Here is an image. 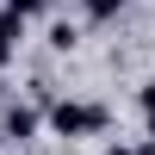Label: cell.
<instances>
[{"label": "cell", "mask_w": 155, "mask_h": 155, "mask_svg": "<svg viewBox=\"0 0 155 155\" xmlns=\"http://www.w3.org/2000/svg\"><path fill=\"white\" fill-rule=\"evenodd\" d=\"M0 155H19V149H0Z\"/></svg>", "instance_id": "cell-10"}, {"label": "cell", "mask_w": 155, "mask_h": 155, "mask_svg": "<svg viewBox=\"0 0 155 155\" xmlns=\"http://www.w3.org/2000/svg\"><path fill=\"white\" fill-rule=\"evenodd\" d=\"M118 12H124V0H81V19L87 25H112Z\"/></svg>", "instance_id": "cell-4"}, {"label": "cell", "mask_w": 155, "mask_h": 155, "mask_svg": "<svg viewBox=\"0 0 155 155\" xmlns=\"http://www.w3.org/2000/svg\"><path fill=\"white\" fill-rule=\"evenodd\" d=\"M106 155H130V149H124V143H112V149H106Z\"/></svg>", "instance_id": "cell-9"}, {"label": "cell", "mask_w": 155, "mask_h": 155, "mask_svg": "<svg viewBox=\"0 0 155 155\" xmlns=\"http://www.w3.org/2000/svg\"><path fill=\"white\" fill-rule=\"evenodd\" d=\"M0 149H6V143H0Z\"/></svg>", "instance_id": "cell-11"}, {"label": "cell", "mask_w": 155, "mask_h": 155, "mask_svg": "<svg viewBox=\"0 0 155 155\" xmlns=\"http://www.w3.org/2000/svg\"><path fill=\"white\" fill-rule=\"evenodd\" d=\"M74 44H81V25H68V19H56V25H50V50H62V56H68Z\"/></svg>", "instance_id": "cell-5"}, {"label": "cell", "mask_w": 155, "mask_h": 155, "mask_svg": "<svg viewBox=\"0 0 155 155\" xmlns=\"http://www.w3.org/2000/svg\"><path fill=\"white\" fill-rule=\"evenodd\" d=\"M44 118H50V130H56V137H68V143H74V137H99V130L112 124V112L99 106V99H50Z\"/></svg>", "instance_id": "cell-1"}, {"label": "cell", "mask_w": 155, "mask_h": 155, "mask_svg": "<svg viewBox=\"0 0 155 155\" xmlns=\"http://www.w3.org/2000/svg\"><path fill=\"white\" fill-rule=\"evenodd\" d=\"M6 12H19V19L31 25V19H44V12H50V0H6Z\"/></svg>", "instance_id": "cell-6"}, {"label": "cell", "mask_w": 155, "mask_h": 155, "mask_svg": "<svg viewBox=\"0 0 155 155\" xmlns=\"http://www.w3.org/2000/svg\"><path fill=\"white\" fill-rule=\"evenodd\" d=\"M137 106H143V124L155 130V81H143V87H137Z\"/></svg>", "instance_id": "cell-7"}, {"label": "cell", "mask_w": 155, "mask_h": 155, "mask_svg": "<svg viewBox=\"0 0 155 155\" xmlns=\"http://www.w3.org/2000/svg\"><path fill=\"white\" fill-rule=\"evenodd\" d=\"M37 130H44V112H37L31 99H6V112H0V143H31Z\"/></svg>", "instance_id": "cell-2"}, {"label": "cell", "mask_w": 155, "mask_h": 155, "mask_svg": "<svg viewBox=\"0 0 155 155\" xmlns=\"http://www.w3.org/2000/svg\"><path fill=\"white\" fill-rule=\"evenodd\" d=\"M19 44H25V19L0 6V74L12 68V56H19Z\"/></svg>", "instance_id": "cell-3"}, {"label": "cell", "mask_w": 155, "mask_h": 155, "mask_svg": "<svg viewBox=\"0 0 155 155\" xmlns=\"http://www.w3.org/2000/svg\"><path fill=\"white\" fill-rule=\"evenodd\" d=\"M130 155H155V130H149V137H143V143H137Z\"/></svg>", "instance_id": "cell-8"}]
</instances>
